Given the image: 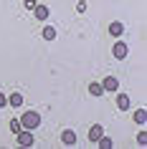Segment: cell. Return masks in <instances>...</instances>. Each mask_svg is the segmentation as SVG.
Masks as SVG:
<instances>
[{"label": "cell", "instance_id": "6da1fadb", "mask_svg": "<svg viewBox=\"0 0 147 149\" xmlns=\"http://www.w3.org/2000/svg\"><path fill=\"white\" fill-rule=\"evenodd\" d=\"M41 124V114L38 111H25L23 116H20V126H23V129H36V126Z\"/></svg>", "mask_w": 147, "mask_h": 149}, {"label": "cell", "instance_id": "7a4b0ae2", "mask_svg": "<svg viewBox=\"0 0 147 149\" xmlns=\"http://www.w3.org/2000/svg\"><path fill=\"white\" fill-rule=\"evenodd\" d=\"M18 136V144H20V147H33V134H31V129H20V132L15 134Z\"/></svg>", "mask_w": 147, "mask_h": 149}, {"label": "cell", "instance_id": "3957f363", "mask_svg": "<svg viewBox=\"0 0 147 149\" xmlns=\"http://www.w3.org/2000/svg\"><path fill=\"white\" fill-rule=\"evenodd\" d=\"M127 53H129V46H127V43H122V40H117L114 48H112V56L122 61V58H127Z\"/></svg>", "mask_w": 147, "mask_h": 149}, {"label": "cell", "instance_id": "277c9868", "mask_svg": "<svg viewBox=\"0 0 147 149\" xmlns=\"http://www.w3.org/2000/svg\"><path fill=\"white\" fill-rule=\"evenodd\" d=\"M33 15L38 18V20H48L51 10H48V5H38V3H36V8H33Z\"/></svg>", "mask_w": 147, "mask_h": 149}, {"label": "cell", "instance_id": "5b68a950", "mask_svg": "<svg viewBox=\"0 0 147 149\" xmlns=\"http://www.w3.org/2000/svg\"><path fill=\"white\" fill-rule=\"evenodd\" d=\"M101 88H104V91H117V88H119V81H117L114 76H104V81H101Z\"/></svg>", "mask_w": 147, "mask_h": 149}, {"label": "cell", "instance_id": "8992f818", "mask_svg": "<svg viewBox=\"0 0 147 149\" xmlns=\"http://www.w3.org/2000/svg\"><path fill=\"white\" fill-rule=\"evenodd\" d=\"M61 141L66 144V147H71V144H76V134L71 132V129H63L61 132Z\"/></svg>", "mask_w": 147, "mask_h": 149}, {"label": "cell", "instance_id": "52a82bcc", "mask_svg": "<svg viewBox=\"0 0 147 149\" xmlns=\"http://www.w3.org/2000/svg\"><path fill=\"white\" fill-rule=\"evenodd\" d=\"M117 109H119V111L129 109V96H127V94H117Z\"/></svg>", "mask_w": 147, "mask_h": 149}, {"label": "cell", "instance_id": "ba28073f", "mask_svg": "<svg viewBox=\"0 0 147 149\" xmlns=\"http://www.w3.org/2000/svg\"><path fill=\"white\" fill-rule=\"evenodd\" d=\"M124 33V25L119 23V20H114V23H109V36H114V38H119Z\"/></svg>", "mask_w": 147, "mask_h": 149}, {"label": "cell", "instance_id": "9c48e42d", "mask_svg": "<svg viewBox=\"0 0 147 149\" xmlns=\"http://www.w3.org/2000/svg\"><path fill=\"white\" fill-rule=\"evenodd\" d=\"M101 134H104V126H101V124H94L91 129H89V141H96Z\"/></svg>", "mask_w": 147, "mask_h": 149}, {"label": "cell", "instance_id": "30bf717a", "mask_svg": "<svg viewBox=\"0 0 147 149\" xmlns=\"http://www.w3.org/2000/svg\"><path fill=\"white\" fill-rule=\"evenodd\" d=\"M8 104H10V106H15V109H20V106H23V94H10L8 96Z\"/></svg>", "mask_w": 147, "mask_h": 149}, {"label": "cell", "instance_id": "8fae6325", "mask_svg": "<svg viewBox=\"0 0 147 149\" xmlns=\"http://www.w3.org/2000/svg\"><path fill=\"white\" fill-rule=\"evenodd\" d=\"M89 94L91 96H104V88H101L99 81H91V84H89Z\"/></svg>", "mask_w": 147, "mask_h": 149}, {"label": "cell", "instance_id": "7c38bea8", "mask_svg": "<svg viewBox=\"0 0 147 149\" xmlns=\"http://www.w3.org/2000/svg\"><path fill=\"white\" fill-rule=\"evenodd\" d=\"M96 144H99V147H101V149H112V147H114V141L109 139V136H104V134H101L99 139H96Z\"/></svg>", "mask_w": 147, "mask_h": 149}, {"label": "cell", "instance_id": "4fadbf2b", "mask_svg": "<svg viewBox=\"0 0 147 149\" xmlns=\"http://www.w3.org/2000/svg\"><path fill=\"white\" fill-rule=\"evenodd\" d=\"M41 36H43V38H46V40H56V28H53V25H46Z\"/></svg>", "mask_w": 147, "mask_h": 149}, {"label": "cell", "instance_id": "5bb4252c", "mask_svg": "<svg viewBox=\"0 0 147 149\" xmlns=\"http://www.w3.org/2000/svg\"><path fill=\"white\" fill-rule=\"evenodd\" d=\"M134 121H137V124H145V121H147V111L145 109H137V111H134Z\"/></svg>", "mask_w": 147, "mask_h": 149}, {"label": "cell", "instance_id": "9a60e30c", "mask_svg": "<svg viewBox=\"0 0 147 149\" xmlns=\"http://www.w3.org/2000/svg\"><path fill=\"white\" fill-rule=\"evenodd\" d=\"M20 129H23V126H20V119H13V121H10V132H13V134H18Z\"/></svg>", "mask_w": 147, "mask_h": 149}, {"label": "cell", "instance_id": "2e32d148", "mask_svg": "<svg viewBox=\"0 0 147 149\" xmlns=\"http://www.w3.org/2000/svg\"><path fill=\"white\" fill-rule=\"evenodd\" d=\"M137 144H139V147H147V132H139L137 134Z\"/></svg>", "mask_w": 147, "mask_h": 149}, {"label": "cell", "instance_id": "e0dca14e", "mask_svg": "<svg viewBox=\"0 0 147 149\" xmlns=\"http://www.w3.org/2000/svg\"><path fill=\"white\" fill-rule=\"evenodd\" d=\"M5 106H8V96L0 91V109H5Z\"/></svg>", "mask_w": 147, "mask_h": 149}, {"label": "cell", "instance_id": "ac0fdd59", "mask_svg": "<svg viewBox=\"0 0 147 149\" xmlns=\"http://www.w3.org/2000/svg\"><path fill=\"white\" fill-rule=\"evenodd\" d=\"M76 10H79V13H86V3H84V0H79V3H76Z\"/></svg>", "mask_w": 147, "mask_h": 149}, {"label": "cell", "instance_id": "d6986e66", "mask_svg": "<svg viewBox=\"0 0 147 149\" xmlns=\"http://www.w3.org/2000/svg\"><path fill=\"white\" fill-rule=\"evenodd\" d=\"M23 5H25L28 10H33V8H36V0H23Z\"/></svg>", "mask_w": 147, "mask_h": 149}]
</instances>
